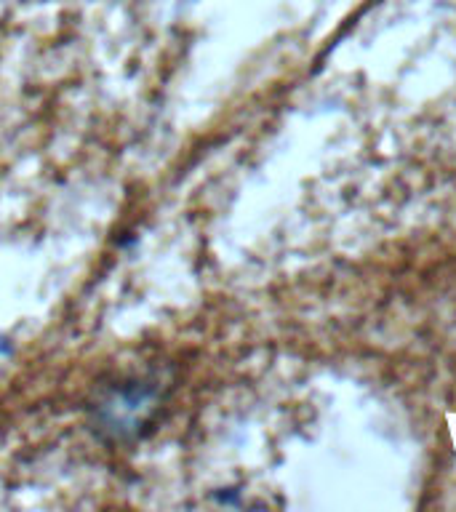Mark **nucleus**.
Segmentation results:
<instances>
[{
  "label": "nucleus",
  "instance_id": "f257e3e1",
  "mask_svg": "<svg viewBox=\"0 0 456 512\" xmlns=\"http://www.w3.org/2000/svg\"><path fill=\"white\" fill-rule=\"evenodd\" d=\"M163 392L152 379H131L115 384L94 406L96 430L112 440H131L142 435L160 411Z\"/></svg>",
  "mask_w": 456,
  "mask_h": 512
}]
</instances>
